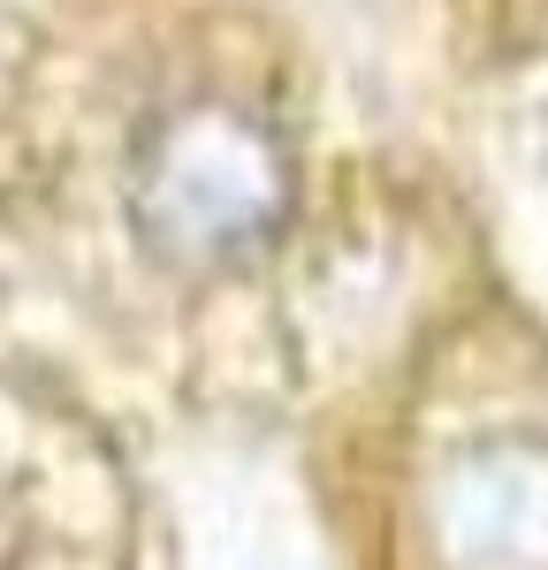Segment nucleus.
<instances>
[{
    "mask_svg": "<svg viewBox=\"0 0 548 570\" xmlns=\"http://www.w3.org/2000/svg\"><path fill=\"white\" fill-rule=\"evenodd\" d=\"M297 198L282 137L236 99H183L137 137L130 220L168 266H236L282 236Z\"/></svg>",
    "mask_w": 548,
    "mask_h": 570,
    "instance_id": "nucleus-1",
    "label": "nucleus"
},
{
    "mask_svg": "<svg viewBox=\"0 0 548 570\" xmlns=\"http://www.w3.org/2000/svg\"><path fill=\"white\" fill-rule=\"evenodd\" d=\"M450 570H548V441H480L434 480Z\"/></svg>",
    "mask_w": 548,
    "mask_h": 570,
    "instance_id": "nucleus-2",
    "label": "nucleus"
}]
</instances>
